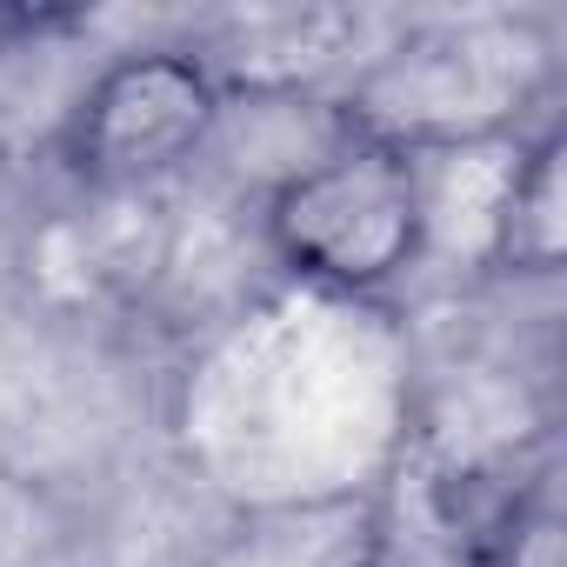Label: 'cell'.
<instances>
[{"label":"cell","instance_id":"cell-1","mask_svg":"<svg viewBox=\"0 0 567 567\" xmlns=\"http://www.w3.org/2000/svg\"><path fill=\"white\" fill-rule=\"evenodd\" d=\"M554 48L520 14H454L408 28L341 94V127L408 154H467L520 141L514 121L547 94Z\"/></svg>","mask_w":567,"mask_h":567},{"label":"cell","instance_id":"cell-2","mask_svg":"<svg viewBox=\"0 0 567 567\" xmlns=\"http://www.w3.org/2000/svg\"><path fill=\"white\" fill-rule=\"evenodd\" d=\"M260 234L274 260L328 295H381L427 247V161L341 127L321 154L280 174Z\"/></svg>","mask_w":567,"mask_h":567},{"label":"cell","instance_id":"cell-3","mask_svg":"<svg viewBox=\"0 0 567 567\" xmlns=\"http://www.w3.org/2000/svg\"><path fill=\"white\" fill-rule=\"evenodd\" d=\"M220 107H227V87L200 54H181V48L121 54L87 81L68 121V161L87 187H107V194L154 187L214 147Z\"/></svg>","mask_w":567,"mask_h":567},{"label":"cell","instance_id":"cell-4","mask_svg":"<svg viewBox=\"0 0 567 567\" xmlns=\"http://www.w3.org/2000/svg\"><path fill=\"white\" fill-rule=\"evenodd\" d=\"M388 547L381 494L334 487L301 501H267L254 507L227 540L214 567H374Z\"/></svg>","mask_w":567,"mask_h":567},{"label":"cell","instance_id":"cell-5","mask_svg":"<svg viewBox=\"0 0 567 567\" xmlns=\"http://www.w3.org/2000/svg\"><path fill=\"white\" fill-rule=\"evenodd\" d=\"M567 141L547 127L540 141H514L494 214H487V247L481 260L501 274H554L567 254Z\"/></svg>","mask_w":567,"mask_h":567}]
</instances>
